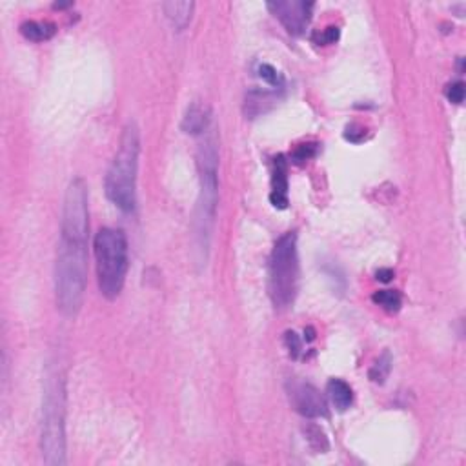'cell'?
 Listing matches in <instances>:
<instances>
[{"label": "cell", "mask_w": 466, "mask_h": 466, "mask_svg": "<svg viewBox=\"0 0 466 466\" xmlns=\"http://www.w3.org/2000/svg\"><path fill=\"white\" fill-rule=\"evenodd\" d=\"M197 166L201 186L194 215V257L198 266H206L219 204V149L213 135H208L198 146Z\"/></svg>", "instance_id": "7a4b0ae2"}, {"label": "cell", "mask_w": 466, "mask_h": 466, "mask_svg": "<svg viewBox=\"0 0 466 466\" xmlns=\"http://www.w3.org/2000/svg\"><path fill=\"white\" fill-rule=\"evenodd\" d=\"M73 6V2H66V4H60V2H55L53 8L55 9H66V8H71Z\"/></svg>", "instance_id": "d4e9b609"}, {"label": "cell", "mask_w": 466, "mask_h": 466, "mask_svg": "<svg viewBox=\"0 0 466 466\" xmlns=\"http://www.w3.org/2000/svg\"><path fill=\"white\" fill-rule=\"evenodd\" d=\"M326 393H328V397H330L332 405H334L339 412L348 410L351 406V403H354V390H351L350 384L343 379L328 381Z\"/></svg>", "instance_id": "7c38bea8"}, {"label": "cell", "mask_w": 466, "mask_h": 466, "mask_svg": "<svg viewBox=\"0 0 466 466\" xmlns=\"http://www.w3.org/2000/svg\"><path fill=\"white\" fill-rule=\"evenodd\" d=\"M339 37H341V31L337 26H330V28L322 29L321 33H315L314 42L319 46H332L339 41Z\"/></svg>", "instance_id": "d6986e66"}, {"label": "cell", "mask_w": 466, "mask_h": 466, "mask_svg": "<svg viewBox=\"0 0 466 466\" xmlns=\"http://www.w3.org/2000/svg\"><path fill=\"white\" fill-rule=\"evenodd\" d=\"M210 122L211 115L210 112H208V107L194 102L186 110L184 117H182L181 128L182 132L188 133V135H204V133L210 129Z\"/></svg>", "instance_id": "30bf717a"}, {"label": "cell", "mask_w": 466, "mask_h": 466, "mask_svg": "<svg viewBox=\"0 0 466 466\" xmlns=\"http://www.w3.org/2000/svg\"><path fill=\"white\" fill-rule=\"evenodd\" d=\"M344 139L354 142V144H359V142H363L364 139H366V129H364V126H361V124H350V126H346Z\"/></svg>", "instance_id": "7402d4cb"}, {"label": "cell", "mask_w": 466, "mask_h": 466, "mask_svg": "<svg viewBox=\"0 0 466 466\" xmlns=\"http://www.w3.org/2000/svg\"><path fill=\"white\" fill-rule=\"evenodd\" d=\"M396 277V273H393V270L390 268H381L376 272V279L381 282H390Z\"/></svg>", "instance_id": "603a6c76"}, {"label": "cell", "mask_w": 466, "mask_h": 466, "mask_svg": "<svg viewBox=\"0 0 466 466\" xmlns=\"http://www.w3.org/2000/svg\"><path fill=\"white\" fill-rule=\"evenodd\" d=\"M314 6V2L288 0V2H270L268 9L272 11L273 17L285 26L290 35L299 37L305 33L309 21H312Z\"/></svg>", "instance_id": "52a82bcc"}, {"label": "cell", "mask_w": 466, "mask_h": 466, "mask_svg": "<svg viewBox=\"0 0 466 466\" xmlns=\"http://www.w3.org/2000/svg\"><path fill=\"white\" fill-rule=\"evenodd\" d=\"M392 355H390V351H384L383 355H381L379 359L376 361V364L370 368V379L374 381V383L377 384H383L384 381L388 379V376H390V370H392Z\"/></svg>", "instance_id": "9a60e30c"}, {"label": "cell", "mask_w": 466, "mask_h": 466, "mask_svg": "<svg viewBox=\"0 0 466 466\" xmlns=\"http://www.w3.org/2000/svg\"><path fill=\"white\" fill-rule=\"evenodd\" d=\"M41 448L46 465H66V390L58 374L46 377Z\"/></svg>", "instance_id": "277c9868"}, {"label": "cell", "mask_w": 466, "mask_h": 466, "mask_svg": "<svg viewBox=\"0 0 466 466\" xmlns=\"http://www.w3.org/2000/svg\"><path fill=\"white\" fill-rule=\"evenodd\" d=\"M285 344H286V350H288L290 357H293V359H299V355H301V351H302L301 337H299L295 332H286Z\"/></svg>", "instance_id": "44dd1931"}, {"label": "cell", "mask_w": 466, "mask_h": 466, "mask_svg": "<svg viewBox=\"0 0 466 466\" xmlns=\"http://www.w3.org/2000/svg\"><path fill=\"white\" fill-rule=\"evenodd\" d=\"M99 290L107 301L120 295L128 275V239L122 230L102 228L93 240Z\"/></svg>", "instance_id": "5b68a950"}, {"label": "cell", "mask_w": 466, "mask_h": 466, "mask_svg": "<svg viewBox=\"0 0 466 466\" xmlns=\"http://www.w3.org/2000/svg\"><path fill=\"white\" fill-rule=\"evenodd\" d=\"M162 9H164L166 18L171 22V26L177 31H182L191 22L195 4L194 2H164Z\"/></svg>", "instance_id": "8fae6325"}, {"label": "cell", "mask_w": 466, "mask_h": 466, "mask_svg": "<svg viewBox=\"0 0 466 466\" xmlns=\"http://www.w3.org/2000/svg\"><path fill=\"white\" fill-rule=\"evenodd\" d=\"M317 153H319L317 142H306V144H299L297 148L293 149L290 159H292L293 164H305L306 161L314 159Z\"/></svg>", "instance_id": "e0dca14e"}, {"label": "cell", "mask_w": 466, "mask_h": 466, "mask_svg": "<svg viewBox=\"0 0 466 466\" xmlns=\"http://www.w3.org/2000/svg\"><path fill=\"white\" fill-rule=\"evenodd\" d=\"M88 186L83 177L68 184L62 204L60 243L55 263V297L64 317H75L84 305L88 285Z\"/></svg>", "instance_id": "6da1fadb"}, {"label": "cell", "mask_w": 466, "mask_h": 466, "mask_svg": "<svg viewBox=\"0 0 466 466\" xmlns=\"http://www.w3.org/2000/svg\"><path fill=\"white\" fill-rule=\"evenodd\" d=\"M257 75H259L264 83L270 84V86H273V88L285 86V79H282V75L279 73L275 68L270 66V64H259V68H257Z\"/></svg>", "instance_id": "ac0fdd59"}, {"label": "cell", "mask_w": 466, "mask_h": 466, "mask_svg": "<svg viewBox=\"0 0 466 466\" xmlns=\"http://www.w3.org/2000/svg\"><path fill=\"white\" fill-rule=\"evenodd\" d=\"M299 290L297 233L288 231L279 237L272 250L268 264V293L277 309L293 305Z\"/></svg>", "instance_id": "8992f818"}, {"label": "cell", "mask_w": 466, "mask_h": 466, "mask_svg": "<svg viewBox=\"0 0 466 466\" xmlns=\"http://www.w3.org/2000/svg\"><path fill=\"white\" fill-rule=\"evenodd\" d=\"M306 441H308V445L312 446L315 452H319V454H324V452H328V448H330V443H328L326 433L315 425H309L308 428H306Z\"/></svg>", "instance_id": "2e32d148"}, {"label": "cell", "mask_w": 466, "mask_h": 466, "mask_svg": "<svg viewBox=\"0 0 466 466\" xmlns=\"http://www.w3.org/2000/svg\"><path fill=\"white\" fill-rule=\"evenodd\" d=\"M371 301H374V305L390 312V314L399 312L401 306H403V297H401V293L397 290H379V292L371 295Z\"/></svg>", "instance_id": "5bb4252c"}, {"label": "cell", "mask_w": 466, "mask_h": 466, "mask_svg": "<svg viewBox=\"0 0 466 466\" xmlns=\"http://www.w3.org/2000/svg\"><path fill=\"white\" fill-rule=\"evenodd\" d=\"M139 155H141V132L135 122H128L124 126L119 149L104 179L107 198L126 213L133 211L137 206Z\"/></svg>", "instance_id": "3957f363"}, {"label": "cell", "mask_w": 466, "mask_h": 466, "mask_svg": "<svg viewBox=\"0 0 466 466\" xmlns=\"http://www.w3.org/2000/svg\"><path fill=\"white\" fill-rule=\"evenodd\" d=\"M305 337H306V341H314V339H315L314 328H306V330H305Z\"/></svg>", "instance_id": "cb8c5ba5"}, {"label": "cell", "mask_w": 466, "mask_h": 466, "mask_svg": "<svg viewBox=\"0 0 466 466\" xmlns=\"http://www.w3.org/2000/svg\"><path fill=\"white\" fill-rule=\"evenodd\" d=\"M445 95L452 104H457V106L459 104H462V100H465V95H466L465 83H461V80H457V83H450L445 90Z\"/></svg>", "instance_id": "ffe728a7"}, {"label": "cell", "mask_w": 466, "mask_h": 466, "mask_svg": "<svg viewBox=\"0 0 466 466\" xmlns=\"http://www.w3.org/2000/svg\"><path fill=\"white\" fill-rule=\"evenodd\" d=\"M270 203L277 210H286L288 208V161H286L285 155H277L273 159Z\"/></svg>", "instance_id": "9c48e42d"}, {"label": "cell", "mask_w": 466, "mask_h": 466, "mask_svg": "<svg viewBox=\"0 0 466 466\" xmlns=\"http://www.w3.org/2000/svg\"><path fill=\"white\" fill-rule=\"evenodd\" d=\"M290 401L293 408L297 410L301 415L309 419H319V417H328V405L322 393L319 392L314 384L309 383H292L288 390Z\"/></svg>", "instance_id": "ba28073f"}, {"label": "cell", "mask_w": 466, "mask_h": 466, "mask_svg": "<svg viewBox=\"0 0 466 466\" xmlns=\"http://www.w3.org/2000/svg\"><path fill=\"white\" fill-rule=\"evenodd\" d=\"M22 37L28 38L31 42H44L50 41L55 33H57V26L53 22H37V21H26L21 26Z\"/></svg>", "instance_id": "4fadbf2b"}]
</instances>
